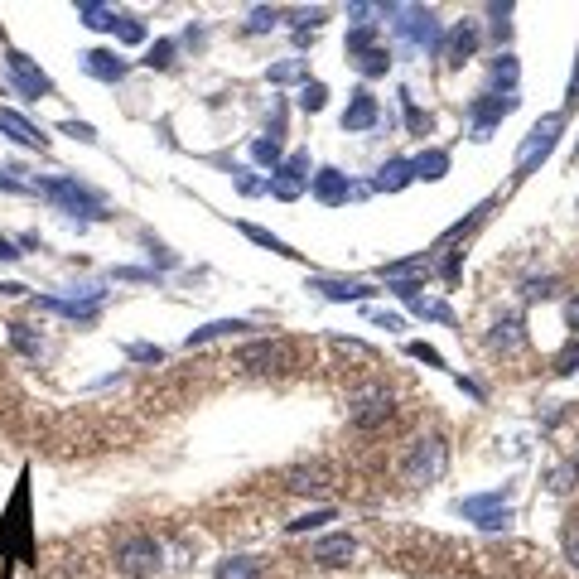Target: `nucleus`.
<instances>
[{
  "instance_id": "obj_1",
  "label": "nucleus",
  "mask_w": 579,
  "mask_h": 579,
  "mask_svg": "<svg viewBox=\"0 0 579 579\" xmlns=\"http://www.w3.org/2000/svg\"><path fill=\"white\" fill-rule=\"evenodd\" d=\"M386 15H396L391 29L411 44V49H440V15L425 5H386Z\"/></svg>"
},
{
  "instance_id": "obj_2",
  "label": "nucleus",
  "mask_w": 579,
  "mask_h": 579,
  "mask_svg": "<svg viewBox=\"0 0 579 579\" xmlns=\"http://www.w3.org/2000/svg\"><path fill=\"white\" fill-rule=\"evenodd\" d=\"M39 193L49 203H58L63 213H73V218H107V203L92 189H83L78 179H49V184H39Z\"/></svg>"
},
{
  "instance_id": "obj_3",
  "label": "nucleus",
  "mask_w": 579,
  "mask_h": 579,
  "mask_svg": "<svg viewBox=\"0 0 579 579\" xmlns=\"http://www.w3.org/2000/svg\"><path fill=\"white\" fill-rule=\"evenodd\" d=\"M444 464H449V444L440 435H425V440L411 444V459H406V483H440Z\"/></svg>"
},
{
  "instance_id": "obj_4",
  "label": "nucleus",
  "mask_w": 579,
  "mask_h": 579,
  "mask_svg": "<svg viewBox=\"0 0 579 579\" xmlns=\"http://www.w3.org/2000/svg\"><path fill=\"white\" fill-rule=\"evenodd\" d=\"M396 415V396L386 391V386H362L353 391V401H348V420L358 425V430H377Z\"/></svg>"
},
{
  "instance_id": "obj_5",
  "label": "nucleus",
  "mask_w": 579,
  "mask_h": 579,
  "mask_svg": "<svg viewBox=\"0 0 579 579\" xmlns=\"http://www.w3.org/2000/svg\"><path fill=\"white\" fill-rule=\"evenodd\" d=\"M116 570L131 579H145L160 570V541L155 536H131V541H121V551H116Z\"/></svg>"
},
{
  "instance_id": "obj_6",
  "label": "nucleus",
  "mask_w": 579,
  "mask_h": 579,
  "mask_svg": "<svg viewBox=\"0 0 579 579\" xmlns=\"http://www.w3.org/2000/svg\"><path fill=\"white\" fill-rule=\"evenodd\" d=\"M517 92H483L478 102L469 107V121H473V140H488L493 136V126L502 121V116H512L517 111Z\"/></svg>"
},
{
  "instance_id": "obj_7",
  "label": "nucleus",
  "mask_w": 579,
  "mask_h": 579,
  "mask_svg": "<svg viewBox=\"0 0 579 579\" xmlns=\"http://www.w3.org/2000/svg\"><path fill=\"white\" fill-rule=\"evenodd\" d=\"M555 140H560V116H541V121L526 131L522 150H517V174H531L536 160H546V155L555 150Z\"/></svg>"
},
{
  "instance_id": "obj_8",
  "label": "nucleus",
  "mask_w": 579,
  "mask_h": 579,
  "mask_svg": "<svg viewBox=\"0 0 579 579\" xmlns=\"http://www.w3.org/2000/svg\"><path fill=\"white\" fill-rule=\"evenodd\" d=\"M459 512H464L473 526H483V531H502V526L512 522V502H507L502 493L464 497V502H459Z\"/></svg>"
},
{
  "instance_id": "obj_9",
  "label": "nucleus",
  "mask_w": 579,
  "mask_h": 579,
  "mask_svg": "<svg viewBox=\"0 0 579 579\" xmlns=\"http://www.w3.org/2000/svg\"><path fill=\"white\" fill-rule=\"evenodd\" d=\"M304 189H309V155L295 150L290 160H280V165L271 169V193H276L280 203H295Z\"/></svg>"
},
{
  "instance_id": "obj_10",
  "label": "nucleus",
  "mask_w": 579,
  "mask_h": 579,
  "mask_svg": "<svg viewBox=\"0 0 579 579\" xmlns=\"http://www.w3.org/2000/svg\"><path fill=\"white\" fill-rule=\"evenodd\" d=\"M237 362L251 367V372H280V367H290V362H295V348H290L285 338H261V343L242 348Z\"/></svg>"
},
{
  "instance_id": "obj_11",
  "label": "nucleus",
  "mask_w": 579,
  "mask_h": 579,
  "mask_svg": "<svg viewBox=\"0 0 579 579\" xmlns=\"http://www.w3.org/2000/svg\"><path fill=\"white\" fill-rule=\"evenodd\" d=\"M473 49H478V25H473V20H459L449 34H440L444 68H464V63L473 58Z\"/></svg>"
},
{
  "instance_id": "obj_12",
  "label": "nucleus",
  "mask_w": 579,
  "mask_h": 579,
  "mask_svg": "<svg viewBox=\"0 0 579 579\" xmlns=\"http://www.w3.org/2000/svg\"><path fill=\"white\" fill-rule=\"evenodd\" d=\"M5 68H10V83L20 87L25 97H49V92H54L49 73H44V68H34V63H29L25 54H15V49L5 54Z\"/></svg>"
},
{
  "instance_id": "obj_13",
  "label": "nucleus",
  "mask_w": 579,
  "mask_h": 579,
  "mask_svg": "<svg viewBox=\"0 0 579 579\" xmlns=\"http://www.w3.org/2000/svg\"><path fill=\"white\" fill-rule=\"evenodd\" d=\"M382 121V107H377V97L367 92V87H358L353 97H348V111H343V131L348 136H358V131H372Z\"/></svg>"
},
{
  "instance_id": "obj_14",
  "label": "nucleus",
  "mask_w": 579,
  "mask_h": 579,
  "mask_svg": "<svg viewBox=\"0 0 579 579\" xmlns=\"http://www.w3.org/2000/svg\"><path fill=\"white\" fill-rule=\"evenodd\" d=\"M314 290L333 304H348V300H372L377 290L367 280H343V276H314Z\"/></svg>"
},
{
  "instance_id": "obj_15",
  "label": "nucleus",
  "mask_w": 579,
  "mask_h": 579,
  "mask_svg": "<svg viewBox=\"0 0 579 579\" xmlns=\"http://www.w3.org/2000/svg\"><path fill=\"white\" fill-rule=\"evenodd\" d=\"M353 193H358V189H353V179H348L343 169H319V174H314V198H319V203H329V208L348 203Z\"/></svg>"
},
{
  "instance_id": "obj_16",
  "label": "nucleus",
  "mask_w": 579,
  "mask_h": 579,
  "mask_svg": "<svg viewBox=\"0 0 579 579\" xmlns=\"http://www.w3.org/2000/svg\"><path fill=\"white\" fill-rule=\"evenodd\" d=\"M353 555H358V541H353L348 531L324 536V541H314V546H309V560H319V565H348Z\"/></svg>"
},
{
  "instance_id": "obj_17",
  "label": "nucleus",
  "mask_w": 579,
  "mask_h": 579,
  "mask_svg": "<svg viewBox=\"0 0 579 579\" xmlns=\"http://www.w3.org/2000/svg\"><path fill=\"white\" fill-rule=\"evenodd\" d=\"M391 290H396L401 300L411 304V309H415V314H420V319H440V324H454V314H449V304H444V300H435V295H425L420 285H391Z\"/></svg>"
},
{
  "instance_id": "obj_18",
  "label": "nucleus",
  "mask_w": 579,
  "mask_h": 579,
  "mask_svg": "<svg viewBox=\"0 0 579 579\" xmlns=\"http://www.w3.org/2000/svg\"><path fill=\"white\" fill-rule=\"evenodd\" d=\"M0 131H5L10 140H20V145H29V150H44V145H49V136H44L39 126H29L25 116L10 111V107H0Z\"/></svg>"
},
{
  "instance_id": "obj_19",
  "label": "nucleus",
  "mask_w": 579,
  "mask_h": 579,
  "mask_svg": "<svg viewBox=\"0 0 579 579\" xmlns=\"http://www.w3.org/2000/svg\"><path fill=\"white\" fill-rule=\"evenodd\" d=\"M83 68L97 78V83H121V78H126V58H116L111 49H87Z\"/></svg>"
},
{
  "instance_id": "obj_20",
  "label": "nucleus",
  "mask_w": 579,
  "mask_h": 579,
  "mask_svg": "<svg viewBox=\"0 0 579 579\" xmlns=\"http://www.w3.org/2000/svg\"><path fill=\"white\" fill-rule=\"evenodd\" d=\"M411 179H415L411 160H386V165L377 169V179H372V189H377V193H396V189H406Z\"/></svg>"
},
{
  "instance_id": "obj_21",
  "label": "nucleus",
  "mask_w": 579,
  "mask_h": 579,
  "mask_svg": "<svg viewBox=\"0 0 579 579\" xmlns=\"http://www.w3.org/2000/svg\"><path fill=\"white\" fill-rule=\"evenodd\" d=\"M242 329H251L247 319H218V324H203V329H193L184 343L189 348H203V343H218V338H232V333H242Z\"/></svg>"
},
{
  "instance_id": "obj_22",
  "label": "nucleus",
  "mask_w": 579,
  "mask_h": 579,
  "mask_svg": "<svg viewBox=\"0 0 579 579\" xmlns=\"http://www.w3.org/2000/svg\"><path fill=\"white\" fill-rule=\"evenodd\" d=\"M411 169H415V179H444L449 174V150H425L420 160H411Z\"/></svg>"
},
{
  "instance_id": "obj_23",
  "label": "nucleus",
  "mask_w": 579,
  "mask_h": 579,
  "mask_svg": "<svg viewBox=\"0 0 579 579\" xmlns=\"http://www.w3.org/2000/svg\"><path fill=\"white\" fill-rule=\"evenodd\" d=\"M213 579H261V560H251V555H232V560H222Z\"/></svg>"
},
{
  "instance_id": "obj_24",
  "label": "nucleus",
  "mask_w": 579,
  "mask_h": 579,
  "mask_svg": "<svg viewBox=\"0 0 579 579\" xmlns=\"http://www.w3.org/2000/svg\"><path fill=\"white\" fill-rule=\"evenodd\" d=\"M10 343H15V353H25V358H39V353H44V333L34 329V324H10Z\"/></svg>"
},
{
  "instance_id": "obj_25",
  "label": "nucleus",
  "mask_w": 579,
  "mask_h": 579,
  "mask_svg": "<svg viewBox=\"0 0 579 579\" xmlns=\"http://www.w3.org/2000/svg\"><path fill=\"white\" fill-rule=\"evenodd\" d=\"M488 343L502 348V353H512V348L522 343V319H512V314H507V319H497L493 333H488Z\"/></svg>"
},
{
  "instance_id": "obj_26",
  "label": "nucleus",
  "mask_w": 579,
  "mask_h": 579,
  "mask_svg": "<svg viewBox=\"0 0 579 579\" xmlns=\"http://www.w3.org/2000/svg\"><path fill=\"white\" fill-rule=\"evenodd\" d=\"M78 20L87 29H111L116 25V10L111 5H97V0H78Z\"/></svg>"
},
{
  "instance_id": "obj_27",
  "label": "nucleus",
  "mask_w": 579,
  "mask_h": 579,
  "mask_svg": "<svg viewBox=\"0 0 579 579\" xmlns=\"http://www.w3.org/2000/svg\"><path fill=\"white\" fill-rule=\"evenodd\" d=\"M242 232H247V237H251V242H256V247L276 251V256H300V251H290V247H285V242H280V237H271V232H266V227H256V222H242Z\"/></svg>"
},
{
  "instance_id": "obj_28",
  "label": "nucleus",
  "mask_w": 579,
  "mask_h": 579,
  "mask_svg": "<svg viewBox=\"0 0 579 579\" xmlns=\"http://www.w3.org/2000/svg\"><path fill=\"white\" fill-rule=\"evenodd\" d=\"M386 68H391V54H386L382 44H377V49H367V54L358 58V73H362V78H382Z\"/></svg>"
},
{
  "instance_id": "obj_29",
  "label": "nucleus",
  "mask_w": 579,
  "mask_h": 579,
  "mask_svg": "<svg viewBox=\"0 0 579 579\" xmlns=\"http://www.w3.org/2000/svg\"><path fill=\"white\" fill-rule=\"evenodd\" d=\"M324 107H329V87L319 83V78H314V83L304 78V87H300V111H324Z\"/></svg>"
},
{
  "instance_id": "obj_30",
  "label": "nucleus",
  "mask_w": 579,
  "mask_h": 579,
  "mask_svg": "<svg viewBox=\"0 0 579 579\" xmlns=\"http://www.w3.org/2000/svg\"><path fill=\"white\" fill-rule=\"evenodd\" d=\"M280 25V10H271V5H256L247 15V34H266V29Z\"/></svg>"
},
{
  "instance_id": "obj_31",
  "label": "nucleus",
  "mask_w": 579,
  "mask_h": 579,
  "mask_svg": "<svg viewBox=\"0 0 579 579\" xmlns=\"http://www.w3.org/2000/svg\"><path fill=\"white\" fill-rule=\"evenodd\" d=\"M324 522H333V507H319V512H304V517H295V522L285 526L290 536H304V531H314V526H324Z\"/></svg>"
},
{
  "instance_id": "obj_32",
  "label": "nucleus",
  "mask_w": 579,
  "mask_h": 579,
  "mask_svg": "<svg viewBox=\"0 0 579 579\" xmlns=\"http://www.w3.org/2000/svg\"><path fill=\"white\" fill-rule=\"evenodd\" d=\"M493 83L502 87V92H512V87H517V58H512V54H502L493 63Z\"/></svg>"
},
{
  "instance_id": "obj_33",
  "label": "nucleus",
  "mask_w": 579,
  "mask_h": 579,
  "mask_svg": "<svg viewBox=\"0 0 579 579\" xmlns=\"http://www.w3.org/2000/svg\"><path fill=\"white\" fill-rule=\"evenodd\" d=\"M116 39H121V44H140V39H145V25H140L136 15H116Z\"/></svg>"
},
{
  "instance_id": "obj_34",
  "label": "nucleus",
  "mask_w": 579,
  "mask_h": 579,
  "mask_svg": "<svg viewBox=\"0 0 579 579\" xmlns=\"http://www.w3.org/2000/svg\"><path fill=\"white\" fill-rule=\"evenodd\" d=\"M266 78H271V83H300V78H304V58H285V63H276Z\"/></svg>"
},
{
  "instance_id": "obj_35",
  "label": "nucleus",
  "mask_w": 579,
  "mask_h": 579,
  "mask_svg": "<svg viewBox=\"0 0 579 579\" xmlns=\"http://www.w3.org/2000/svg\"><path fill=\"white\" fill-rule=\"evenodd\" d=\"M251 155H256L261 165H271V169H276V165H280V140H276V136H261L256 145H251Z\"/></svg>"
},
{
  "instance_id": "obj_36",
  "label": "nucleus",
  "mask_w": 579,
  "mask_h": 579,
  "mask_svg": "<svg viewBox=\"0 0 579 579\" xmlns=\"http://www.w3.org/2000/svg\"><path fill=\"white\" fill-rule=\"evenodd\" d=\"M367 49H377V34L372 29H348V54L362 58Z\"/></svg>"
},
{
  "instance_id": "obj_37",
  "label": "nucleus",
  "mask_w": 579,
  "mask_h": 579,
  "mask_svg": "<svg viewBox=\"0 0 579 579\" xmlns=\"http://www.w3.org/2000/svg\"><path fill=\"white\" fill-rule=\"evenodd\" d=\"M145 63H150V68H169V63H174V39H160V44H150Z\"/></svg>"
},
{
  "instance_id": "obj_38",
  "label": "nucleus",
  "mask_w": 579,
  "mask_h": 579,
  "mask_svg": "<svg viewBox=\"0 0 579 579\" xmlns=\"http://www.w3.org/2000/svg\"><path fill=\"white\" fill-rule=\"evenodd\" d=\"M575 473H579V464L575 469H555L551 473V493H570V488H575Z\"/></svg>"
},
{
  "instance_id": "obj_39",
  "label": "nucleus",
  "mask_w": 579,
  "mask_h": 579,
  "mask_svg": "<svg viewBox=\"0 0 579 579\" xmlns=\"http://www.w3.org/2000/svg\"><path fill=\"white\" fill-rule=\"evenodd\" d=\"M126 353H131L136 362H160V358H165V353H160V348H150V343H131Z\"/></svg>"
},
{
  "instance_id": "obj_40",
  "label": "nucleus",
  "mask_w": 579,
  "mask_h": 579,
  "mask_svg": "<svg viewBox=\"0 0 579 579\" xmlns=\"http://www.w3.org/2000/svg\"><path fill=\"white\" fill-rule=\"evenodd\" d=\"M367 319H372L377 329H401V314H386V309H367Z\"/></svg>"
},
{
  "instance_id": "obj_41",
  "label": "nucleus",
  "mask_w": 579,
  "mask_h": 579,
  "mask_svg": "<svg viewBox=\"0 0 579 579\" xmlns=\"http://www.w3.org/2000/svg\"><path fill=\"white\" fill-rule=\"evenodd\" d=\"M411 358H420V362H430V367H444V358L430 348V343H411Z\"/></svg>"
},
{
  "instance_id": "obj_42",
  "label": "nucleus",
  "mask_w": 579,
  "mask_h": 579,
  "mask_svg": "<svg viewBox=\"0 0 579 579\" xmlns=\"http://www.w3.org/2000/svg\"><path fill=\"white\" fill-rule=\"evenodd\" d=\"M565 560L579 570V526H570V531H565Z\"/></svg>"
},
{
  "instance_id": "obj_43",
  "label": "nucleus",
  "mask_w": 579,
  "mask_h": 579,
  "mask_svg": "<svg viewBox=\"0 0 579 579\" xmlns=\"http://www.w3.org/2000/svg\"><path fill=\"white\" fill-rule=\"evenodd\" d=\"M63 131H68V136H78V140H97V131H92L87 121H63Z\"/></svg>"
},
{
  "instance_id": "obj_44",
  "label": "nucleus",
  "mask_w": 579,
  "mask_h": 579,
  "mask_svg": "<svg viewBox=\"0 0 579 579\" xmlns=\"http://www.w3.org/2000/svg\"><path fill=\"white\" fill-rule=\"evenodd\" d=\"M555 372H579V348H570L565 358L555 362Z\"/></svg>"
},
{
  "instance_id": "obj_45",
  "label": "nucleus",
  "mask_w": 579,
  "mask_h": 579,
  "mask_svg": "<svg viewBox=\"0 0 579 579\" xmlns=\"http://www.w3.org/2000/svg\"><path fill=\"white\" fill-rule=\"evenodd\" d=\"M0 261H20V251H15V242H10V237H0Z\"/></svg>"
},
{
  "instance_id": "obj_46",
  "label": "nucleus",
  "mask_w": 579,
  "mask_h": 579,
  "mask_svg": "<svg viewBox=\"0 0 579 579\" xmlns=\"http://www.w3.org/2000/svg\"><path fill=\"white\" fill-rule=\"evenodd\" d=\"M565 319H570V329H579V295L565 304Z\"/></svg>"
},
{
  "instance_id": "obj_47",
  "label": "nucleus",
  "mask_w": 579,
  "mask_h": 579,
  "mask_svg": "<svg viewBox=\"0 0 579 579\" xmlns=\"http://www.w3.org/2000/svg\"><path fill=\"white\" fill-rule=\"evenodd\" d=\"M579 102V63H575V78H570V107Z\"/></svg>"
}]
</instances>
